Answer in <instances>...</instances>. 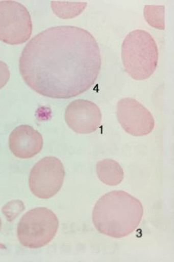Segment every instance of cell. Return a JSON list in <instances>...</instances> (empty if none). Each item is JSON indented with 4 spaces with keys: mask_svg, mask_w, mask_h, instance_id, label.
I'll list each match as a JSON object with an SVG mask.
<instances>
[{
    "mask_svg": "<svg viewBox=\"0 0 174 262\" xmlns=\"http://www.w3.org/2000/svg\"><path fill=\"white\" fill-rule=\"evenodd\" d=\"M101 65L99 45L91 33L60 26L33 37L21 52L19 68L26 84L38 94L69 99L94 84Z\"/></svg>",
    "mask_w": 174,
    "mask_h": 262,
    "instance_id": "cell-1",
    "label": "cell"
},
{
    "mask_svg": "<svg viewBox=\"0 0 174 262\" xmlns=\"http://www.w3.org/2000/svg\"><path fill=\"white\" fill-rule=\"evenodd\" d=\"M143 207L139 200L122 190L102 196L92 212L93 224L99 232L114 238L128 236L141 222Z\"/></svg>",
    "mask_w": 174,
    "mask_h": 262,
    "instance_id": "cell-2",
    "label": "cell"
},
{
    "mask_svg": "<svg viewBox=\"0 0 174 262\" xmlns=\"http://www.w3.org/2000/svg\"><path fill=\"white\" fill-rule=\"evenodd\" d=\"M121 60L126 72L133 79H147L158 64L159 50L156 40L146 31H133L121 45Z\"/></svg>",
    "mask_w": 174,
    "mask_h": 262,
    "instance_id": "cell-3",
    "label": "cell"
},
{
    "mask_svg": "<svg viewBox=\"0 0 174 262\" xmlns=\"http://www.w3.org/2000/svg\"><path fill=\"white\" fill-rule=\"evenodd\" d=\"M59 228L56 214L46 208L29 211L21 217L17 227L20 244L30 249H38L51 242Z\"/></svg>",
    "mask_w": 174,
    "mask_h": 262,
    "instance_id": "cell-4",
    "label": "cell"
},
{
    "mask_svg": "<svg viewBox=\"0 0 174 262\" xmlns=\"http://www.w3.org/2000/svg\"><path fill=\"white\" fill-rule=\"evenodd\" d=\"M32 18L22 4L14 1L0 2V40L5 43H24L32 35Z\"/></svg>",
    "mask_w": 174,
    "mask_h": 262,
    "instance_id": "cell-5",
    "label": "cell"
},
{
    "mask_svg": "<svg viewBox=\"0 0 174 262\" xmlns=\"http://www.w3.org/2000/svg\"><path fill=\"white\" fill-rule=\"evenodd\" d=\"M65 171L62 162L47 157L35 164L31 171L29 185L31 191L40 199H49L57 194L63 186Z\"/></svg>",
    "mask_w": 174,
    "mask_h": 262,
    "instance_id": "cell-6",
    "label": "cell"
},
{
    "mask_svg": "<svg viewBox=\"0 0 174 262\" xmlns=\"http://www.w3.org/2000/svg\"><path fill=\"white\" fill-rule=\"evenodd\" d=\"M116 116L123 130L135 137L149 135L155 127L152 113L134 99H121L116 106Z\"/></svg>",
    "mask_w": 174,
    "mask_h": 262,
    "instance_id": "cell-7",
    "label": "cell"
},
{
    "mask_svg": "<svg viewBox=\"0 0 174 262\" xmlns=\"http://www.w3.org/2000/svg\"><path fill=\"white\" fill-rule=\"evenodd\" d=\"M102 115L99 107L91 101L79 99L69 104L65 121L69 127L79 134L95 132L101 124Z\"/></svg>",
    "mask_w": 174,
    "mask_h": 262,
    "instance_id": "cell-8",
    "label": "cell"
},
{
    "mask_svg": "<svg viewBox=\"0 0 174 262\" xmlns=\"http://www.w3.org/2000/svg\"><path fill=\"white\" fill-rule=\"evenodd\" d=\"M9 148L14 156L30 159L40 153L43 147L40 133L30 125H20L14 128L9 139Z\"/></svg>",
    "mask_w": 174,
    "mask_h": 262,
    "instance_id": "cell-9",
    "label": "cell"
},
{
    "mask_svg": "<svg viewBox=\"0 0 174 262\" xmlns=\"http://www.w3.org/2000/svg\"><path fill=\"white\" fill-rule=\"evenodd\" d=\"M97 177L104 184L116 186L123 180V170L120 164L112 159H105L96 164Z\"/></svg>",
    "mask_w": 174,
    "mask_h": 262,
    "instance_id": "cell-10",
    "label": "cell"
},
{
    "mask_svg": "<svg viewBox=\"0 0 174 262\" xmlns=\"http://www.w3.org/2000/svg\"><path fill=\"white\" fill-rule=\"evenodd\" d=\"M86 2H52L51 7L54 13L59 18L67 19L76 17L87 8Z\"/></svg>",
    "mask_w": 174,
    "mask_h": 262,
    "instance_id": "cell-11",
    "label": "cell"
},
{
    "mask_svg": "<svg viewBox=\"0 0 174 262\" xmlns=\"http://www.w3.org/2000/svg\"><path fill=\"white\" fill-rule=\"evenodd\" d=\"M164 6H146L144 9L145 20L149 25L158 30H164Z\"/></svg>",
    "mask_w": 174,
    "mask_h": 262,
    "instance_id": "cell-12",
    "label": "cell"
},
{
    "mask_svg": "<svg viewBox=\"0 0 174 262\" xmlns=\"http://www.w3.org/2000/svg\"><path fill=\"white\" fill-rule=\"evenodd\" d=\"M25 206L23 202L20 201H12L7 203L2 208V212L6 216L7 220L13 221L17 217L19 214L24 210Z\"/></svg>",
    "mask_w": 174,
    "mask_h": 262,
    "instance_id": "cell-13",
    "label": "cell"
},
{
    "mask_svg": "<svg viewBox=\"0 0 174 262\" xmlns=\"http://www.w3.org/2000/svg\"><path fill=\"white\" fill-rule=\"evenodd\" d=\"M10 78V71L6 63L0 61V89L4 88Z\"/></svg>",
    "mask_w": 174,
    "mask_h": 262,
    "instance_id": "cell-14",
    "label": "cell"
},
{
    "mask_svg": "<svg viewBox=\"0 0 174 262\" xmlns=\"http://www.w3.org/2000/svg\"><path fill=\"white\" fill-rule=\"evenodd\" d=\"M1 227H2V221H1V219H0V230H1Z\"/></svg>",
    "mask_w": 174,
    "mask_h": 262,
    "instance_id": "cell-15",
    "label": "cell"
}]
</instances>
